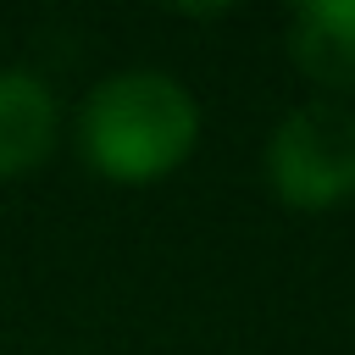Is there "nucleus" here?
<instances>
[{
	"label": "nucleus",
	"mask_w": 355,
	"mask_h": 355,
	"mask_svg": "<svg viewBox=\"0 0 355 355\" xmlns=\"http://www.w3.org/2000/svg\"><path fill=\"white\" fill-rule=\"evenodd\" d=\"M283 50L322 100L355 94V0H305L283 22Z\"/></svg>",
	"instance_id": "obj_3"
},
{
	"label": "nucleus",
	"mask_w": 355,
	"mask_h": 355,
	"mask_svg": "<svg viewBox=\"0 0 355 355\" xmlns=\"http://www.w3.org/2000/svg\"><path fill=\"white\" fill-rule=\"evenodd\" d=\"M72 139L94 178L116 189H150L183 172L200 150V100L178 72L122 67L83 94Z\"/></svg>",
	"instance_id": "obj_1"
},
{
	"label": "nucleus",
	"mask_w": 355,
	"mask_h": 355,
	"mask_svg": "<svg viewBox=\"0 0 355 355\" xmlns=\"http://www.w3.org/2000/svg\"><path fill=\"white\" fill-rule=\"evenodd\" d=\"M261 178L277 205L322 216L355 200V105L300 100L283 111L261 150Z\"/></svg>",
	"instance_id": "obj_2"
},
{
	"label": "nucleus",
	"mask_w": 355,
	"mask_h": 355,
	"mask_svg": "<svg viewBox=\"0 0 355 355\" xmlns=\"http://www.w3.org/2000/svg\"><path fill=\"white\" fill-rule=\"evenodd\" d=\"M61 144V100L28 67H0V183L39 172Z\"/></svg>",
	"instance_id": "obj_4"
}]
</instances>
